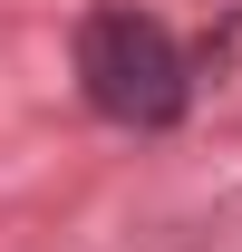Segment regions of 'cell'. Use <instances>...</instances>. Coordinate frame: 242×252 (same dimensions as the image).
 <instances>
[{"label":"cell","mask_w":242,"mask_h":252,"mask_svg":"<svg viewBox=\"0 0 242 252\" xmlns=\"http://www.w3.org/2000/svg\"><path fill=\"white\" fill-rule=\"evenodd\" d=\"M78 88H88L97 117L155 136V126L184 117L194 78H184V49H175V30L155 10H88L78 20Z\"/></svg>","instance_id":"6da1fadb"}]
</instances>
